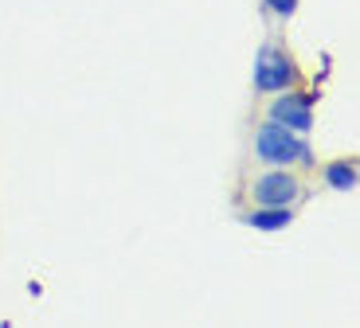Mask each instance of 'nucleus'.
<instances>
[{"instance_id":"nucleus-4","label":"nucleus","mask_w":360,"mask_h":328,"mask_svg":"<svg viewBox=\"0 0 360 328\" xmlns=\"http://www.w3.org/2000/svg\"><path fill=\"white\" fill-rule=\"evenodd\" d=\"M251 195H255L259 207H290L297 195H302V184H297V176H290L286 169H274V172L255 180Z\"/></svg>"},{"instance_id":"nucleus-3","label":"nucleus","mask_w":360,"mask_h":328,"mask_svg":"<svg viewBox=\"0 0 360 328\" xmlns=\"http://www.w3.org/2000/svg\"><path fill=\"white\" fill-rule=\"evenodd\" d=\"M270 122L286 125L294 133H309V125H314V94H297L294 86L282 90L274 98V106H270Z\"/></svg>"},{"instance_id":"nucleus-7","label":"nucleus","mask_w":360,"mask_h":328,"mask_svg":"<svg viewBox=\"0 0 360 328\" xmlns=\"http://www.w3.org/2000/svg\"><path fill=\"white\" fill-rule=\"evenodd\" d=\"M266 8L274 12V16H294V8H297V0H266Z\"/></svg>"},{"instance_id":"nucleus-1","label":"nucleus","mask_w":360,"mask_h":328,"mask_svg":"<svg viewBox=\"0 0 360 328\" xmlns=\"http://www.w3.org/2000/svg\"><path fill=\"white\" fill-rule=\"evenodd\" d=\"M255 157L266 160V164H278V169H286V164H306L309 145L302 141V133H294L286 125L262 122L259 133H255Z\"/></svg>"},{"instance_id":"nucleus-2","label":"nucleus","mask_w":360,"mask_h":328,"mask_svg":"<svg viewBox=\"0 0 360 328\" xmlns=\"http://www.w3.org/2000/svg\"><path fill=\"white\" fill-rule=\"evenodd\" d=\"M294 82H297V67L286 55V47L266 44L259 51V59H255V90H262V94H282Z\"/></svg>"},{"instance_id":"nucleus-6","label":"nucleus","mask_w":360,"mask_h":328,"mask_svg":"<svg viewBox=\"0 0 360 328\" xmlns=\"http://www.w3.org/2000/svg\"><path fill=\"white\" fill-rule=\"evenodd\" d=\"M325 184L333 188V192H352V188H356V164H352V160L325 164Z\"/></svg>"},{"instance_id":"nucleus-5","label":"nucleus","mask_w":360,"mask_h":328,"mask_svg":"<svg viewBox=\"0 0 360 328\" xmlns=\"http://www.w3.org/2000/svg\"><path fill=\"white\" fill-rule=\"evenodd\" d=\"M243 223L255 227V231H286L294 223V211L290 207H259V211H247Z\"/></svg>"}]
</instances>
